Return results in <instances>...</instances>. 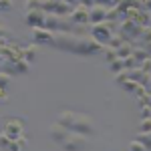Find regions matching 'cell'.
Returning <instances> with one entry per match:
<instances>
[{"label": "cell", "instance_id": "1", "mask_svg": "<svg viewBox=\"0 0 151 151\" xmlns=\"http://www.w3.org/2000/svg\"><path fill=\"white\" fill-rule=\"evenodd\" d=\"M52 47L58 50H67L73 55H97L101 52L103 45L97 42L93 36L87 35H73V32H55Z\"/></svg>", "mask_w": 151, "mask_h": 151}, {"label": "cell", "instance_id": "2", "mask_svg": "<svg viewBox=\"0 0 151 151\" xmlns=\"http://www.w3.org/2000/svg\"><path fill=\"white\" fill-rule=\"evenodd\" d=\"M57 123L69 129L70 133H81V135H95V123L93 119L85 113H75V111H60L57 117Z\"/></svg>", "mask_w": 151, "mask_h": 151}, {"label": "cell", "instance_id": "3", "mask_svg": "<svg viewBox=\"0 0 151 151\" xmlns=\"http://www.w3.org/2000/svg\"><path fill=\"white\" fill-rule=\"evenodd\" d=\"M75 26H77V24L70 20V16H60V14L47 12L45 28H48L50 32H73V35H75Z\"/></svg>", "mask_w": 151, "mask_h": 151}, {"label": "cell", "instance_id": "4", "mask_svg": "<svg viewBox=\"0 0 151 151\" xmlns=\"http://www.w3.org/2000/svg\"><path fill=\"white\" fill-rule=\"evenodd\" d=\"M115 28H117V24L111 22V20H105V22H99V24H91L89 36H93L95 40L101 42V45H107L111 40V36L115 35Z\"/></svg>", "mask_w": 151, "mask_h": 151}, {"label": "cell", "instance_id": "5", "mask_svg": "<svg viewBox=\"0 0 151 151\" xmlns=\"http://www.w3.org/2000/svg\"><path fill=\"white\" fill-rule=\"evenodd\" d=\"M141 24H137L135 20H131V18H125V20H121V22L117 24V28H115V32L123 40H129V42H135V38L139 36L141 32Z\"/></svg>", "mask_w": 151, "mask_h": 151}, {"label": "cell", "instance_id": "6", "mask_svg": "<svg viewBox=\"0 0 151 151\" xmlns=\"http://www.w3.org/2000/svg\"><path fill=\"white\" fill-rule=\"evenodd\" d=\"M2 121H4V129H2V133L8 135L12 141L24 135V119H22V117L8 115V117H4Z\"/></svg>", "mask_w": 151, "mask_h": 151}, {"label": "cell", "instance_id": "7", "mask_svg": "<svg viewBox=\"0 0 151 151\" xmlns=\"http://www.w3.org/2000/svg\"><path fill=\"white\" fill-rule=\"evenodd\" d=\"M0 70H4L10 77H18V75H26L30 70V63H26L24 58H8L0 65Z\"/></svg>", "mask_w": 151, "mask_h": 151}, {"label": "cell", "instance_id": "8", "mask_svg": "<svg viewBox=\"0 0 151 151\" xmlns=\"http://www.w3.org/2000/svg\"><path fill=\"white\" fill-rule=\"evenodd\" d=\"M89 145V139L87 135H81V133H69L67 139L60 143V147L65 151H85Z\"/></svg>", "mask_w": 151, "mask_h": 151}, {"label": "cell", "instance_id": "9", "mask_svg": "<svg viewBox=\"0 0 151 151\" xmlns=\"http://www.w3.org/2000/svg\"><path fill=\"white\" fill-rule=\"evenodd\" d=\"M30 38L35 45H50L52 47V40H55V32H50L48 28H32Z\"/></svg>", "mask_w": 151, "mask_h": 151}, {"label": "cell", "instance_id": "10", "mask_svg": "<svg viewBox=\"0 0 151 151\" xmlns=\"http://www.w3.org/2000/svg\"><path fill=\"white\" fill-rule=\"evenodd\" d=\"M127 81H133V83H137V85L147 87L149 81H151V75H149V73H145L141 67H137V69H129L127 70Z\"/></svg>", "mask_w": 151, "mask_h": 151}, {"label": "cell", "instance_id": "11", "mask_svg": "<svg viewBox=\"0 0 151 151\" xmlns=\"http://www.w3.org/2000/svg\"><path fill=\"white\" fill-rule=\"evenodd\" d=\"M107 12L109 8L107 6H101V4H93L89 8V24H99L107 20Z\"/></svg>", "mask_w": 151, "mask_h": 151}, {"label": "cell", "instance_id": "12", "mask_svg": "<svg viewBox=\"0 0 151 151\" xmlns=\"http://www.w3.org/2000/svg\"><path fill=\"white\" fill-rule=\"evenodd\" d=\"M69 16L75 24H89V6L77 4V6H73V12Z\"/></svg>", "mask_w": 151, "mask_h": 151}, {"label": "cell", "instance_id": "13", "mask_svg": "<svg viewBox=\"0 0 151 151\" xmlns=\"http://www.w3.org/2000/svg\"><path fill=\"white\" fill-rule=\"evenodd\" d=\"M45 18L47 12L45 10H28L26 12V24L32 28H45Z\"/></svg>", "mask_w": 151, "mask_h": 151}, {"label": "cell", "instance_id": "14", "mask_svg": "<svg viewBox=\"0 0 151 151\" xmlns=\"http://www.w3.org/2000/svg\"><path fill=\"white\" fill-rule=\"evenodd\" d=\"M69 133H70L69 129H65L63 125H58V123H55V125L50 127V131H48V135H50V139L55 141V143H58V145H60L63 141L67 139V135H69Z\"/></svg>", "mask_w": 151, "mask_h": 151}, {"label": "cell", "instance_id": "15", "mask_svg": "<svg viewBox=\"0 0 151 151\" xmlns=\"http://www.w3.org/2000/svg\"><path fill=\"white\" fill-rule=\"evenodd\" d=\"M133 48H135V42H129V40H123L119 47L115 48L117 50V57L119 58H127L133 55Z\"/></svg>", "mask_w": 151, "mask_h": 151}, {"label": "cell", "instance_id": "16", "mask_svg": "<svg viewBox=\"0 0 151 151\" xmlns=\"http://www.w3.org/2000/svg\"><path fill=\"white\" fill-rule=\"evenodd\" d=\"M36 55H38V45H28V47H22V58L26 60V63H30L32 65V60L36 58Z\"/></svg>", "mask_w": 151, "mask_h": 151}, {"label": "cell", "instance_id": "17", "mask_svg": "<svg viewBox=\"0 0 151 151\" xmlns=\"http://www.w3.org/2000/svg\"><path fill=\"white\" fill-rule=\"evenodd\" d=\"M147 42H151V28L149 26H143L139 36L135 38V47H145Z\"/></svg>", "mask_w": 151, "mask_h": 151}, {"label": "cell", "instance_id": "18", "mask_svg": "<svg viewBox=\"0 0 151 151\" xmlns=\"http://www.w3.org/2000/svg\"><path fill=\"white\" fill-rule=\"evenodd\" d=\"M26 145H28V139L22 135V137H18V139L10 141V145L6 147V151H24V149H26Z\"/></svg>", "mask_w": 151, "mask_h": 151}, {"label": "cell", "instance_id": "19", "mask_svg": "<svg viewBox=\"0 0 151 151\" xmlns=\"http://www.w3.org/2000/svg\"><path fill=\"white\" fill-rule=\"evenodd\" d=\"M101 52H103V57H105L107 63H111V60H115V58H117V50L113 47H109V45H103Z\"/></svg>", "mask_w": 151, "mask_h": 151}, {"label": "cell", "instance_id": "20", "mask_svg": "<svg viewBox=\"0 0 151 151\" xmlns=\"http://www.w3.org/2000/svg\"><path fill=\"white\" fill-rule=\"evenodd\" d=\"M131 57H133V58H135V60L141 65L145 58H149V55L145 52V48H143V47H135V48H133V55H131Z\"/></svg>", "mask_w": 151, "mask_h": 151}, {"label": "cell", "instance_id": "21", "mask_svg": "<svg viewBox=\"0 0 151 151\" xmlns=\"http://www.w3.org/2000/svg\"><path fill=\"white\" fill-rule=\"evenodd\" d=\"M109 69H111V73L113 75H117V73H121V70H125V65H123V58L117 57L115 60H111L109 63Z\"/></svg>", "mask_w": 151, "mask_h": 151}, {"label": "cell", "instance_id": "22", "mask_svg": "<svg viewBox=\"0 0 151 151\" xmlns=\"http://www.w3.org/2000/svg\"><path fill=\"white\" fill-rule=\"evenodd\" d=\"M42 2L45 0H24V8L28 10H42Z\"/></svg>", "mask_w": 151, "mask_h": 151}, {"label": "cell", "instance_id": "23", "mask_svg": "<svg viewBox=\"0 0 151 151\" xmlns=\"http://www.w3.org/2000/svg\"><path fill=\"white\" fill-rule=\"evenodd\" d=\"M10 81H12V77L10 75H6L4 70H0V89H8V85H10Z\"/></svg>", "mask_w": 151, "mask_h": 151}, {"label": "cell", "instance_id": "24", "mask_svg": "<svg viewBox=\"0 0 151 151\" xmlns=\"http://www.w3.org/2000/svg\"><path fill=\"white\" fill-rule=\"evenodd\" d=\"M139 133H151V117H145V119H141Z\"/></svg>", "mask_w": 151, "mask_h": 151}, {"label": "cell", "instance_id": "25", "mask_svg": "<svg viewBox=\"0 0 151 151\" xmlns=\"http://www.w3.org/2000/svg\"><path fill=\"white\" fill-rule=\"evenodd\" d=\"M14 8V0H0V12H10Z\"/></svg>", "mask_w": 151, "mask_h": 151}, {"label": "cell", "instance_id": "26", "mask_svg": "<svg viewBox=\"0 0 151 151\" xmlns=\"http://www.w3.org/2000/svg\"><path fill=\"white\" fill-rule=\"evenodd\" d=\"M129 151H147V147H145L141 141L135 139V141H131V143H129Z\"/></svg>", "mask_w": 151, "mask_h": 151}, {"label": "cell", "instance_id": "27", "mask_svg": "<svg viewBox=\"0 0 151 151\" xmlns=\"http://www.w3.org/2000/svg\"><path fill=\"white\" fill-rule=\"evenodd\" d=\"M95 4H101V6H107V8H115L119 4V0H95Z\"/></svg>", "mask_w": 151, "mask_h": 151}, {"label": "cell", "instance_id": "28", "mask_svg": "<svg viewBox=\"0 0 151 151\" xmlns=\"http://www.w3.org/2000/svg\"><path fill=\"white\" fill-rule=\"evenodd\" d=\"M137 101H139L141 107H151V93H145L143 97H139Z\"/></svg>", "mask_w": 151, "mask_h": 151}, {"label": "cell", "instance_id": "29", "mask_svg": "<svg viewBox=\"0 0 151 151\" xmlns=\"http://www.w3.org/2000/svg\"><path fill=\"white\" fill-rule=\"evenodd\" d=\"M121 42H123V38H121V36H119V35H117V32H115V35L111 36V40H109L107 45H109V47H113V48H117V47H119V45H121Z\"/></svg>", "mask_w": 151, "mask_h": 151}, {"label": "cell", "instance_id": "30", "mask_svg": "<svg viewBox=\"0 0 151 151\" xmlns=\"http://www.w3.org/2000/svg\"><path fill=\"white\" fill-rule=\"evenodd\" d=\"M121 87L127 91V93H133L135 89H137V83H133V81H125V83H121Z\"/></svg>", "mask_w": 151, "mask_h": 151}, {"label": "cell", "instance_id": "31", "mask_svg": "<svg viewBox=\"0 0 151 151\" xmlns=\"http://www.w3.org/2000/svg\"><path fill=\"white\" fill-rule=\"evenodd\" d=\"M8 36H10V30H8V26H6L4 22H0V38L8 40Z\"/></svg>", "mask_w": 151, "mask_h": 151}, {"label": "cell", "instance_id": "32", "mask_svg": "<svg viewBox=\"0 0 151 151\" xmlns=\"http://www.w3.org/2000/svg\"><path fill=\"white\" fill-rule=\"evenodd\" d=\"M10 137H8V135H4V133H0V147H2V149H6V147H8V145H10Z\"/></svg>", "mask_w": 151, "mask_h": 151}, {"label": "cell", "instance_id": "33", "mask_svg": "<svg viewBox=\"0 0 151 151\" xmlns=\"http://www.w3.org/2000/svg\"><path fill=\"white\" fill-rule=\"evenodd\" d=\"M139 67H141L143 70H145V73H149V75H151V57H149V58H145V60L141 63Z\"/></svg>", "mask_w": 151, "mask_h": 151}, {"label": "cell", "instance_id": "34", "mask_svg": "<svg viewBox=\"0 0 151 151\" xmlns=\"http://www.w3.org/2000/svg\"><path fill=\"white\" fill-rule=\"evenodd\" d=\"M151 117V107H141V119Z\"/></svg>", "mask_w": 151, "mask_h": 151}, {"label": "cell", "instance_id": "35", "mask_svg": "<svg viewBox=\"0 0 151 151\" xmlns=\"http://www.w3.org/2000/svg\"><path fill=\"white\" fill-rule=\"evenodd\" d=\"M6 101H8V95L4 89H0V103H6Z\"/></svg>", "mask_w": 151, "mask_h": 151}, {"label": "cell", "instance_id": "36", "mask_svg": "<svg viewBox=\"0 0 151 151\" xmlns=\"http://www.w3.org/2000/svg\"><path fill=\"white\" fill-rule=\"evenodd\" d=\"M143 10L151 12V0H143Z\"/></svg>", "mask_w": 151, "mask_h": 151}, {"label": "cell", "instance_id": "37", "mask_svg": "<svg viewBox=\"0 0 151 151\" xmlns=\"http://www.w3.org/2000/svg\"><path fill=\"white\" fill-rule=\"evenodd\" d=\"M79 4H85V6H89V8H91V6L95 4V0H79Z\"/></svg>", "mask_w": 151, "mask_h": 151}, {"label": "cell", "instance_id": "38", "mask_svg": "<svg viewBox=\"0 0 151 151\" xmlns=\"http://www.w3.org/2000/svg\"><path fill=\"white\" fill-rule=\"evenodd\" d=\"M63 2H67L70 6H77V4H79V0H63Z\"/></svg>", "mask_w": 151, "mask_h": 151}, {"label": "cell", "instance_id": "39", "mask_svg": "<svg viewBox=\"0 0 151 151\" xmlns=\"http://www.w3.org/2000/svg\"><path fill=\"white\" fill-rule=\"evenodd\" d=\"M143 48H145V52H147V55H149V57H151V42H147V45H145V47H143Z\"/></svg>", "mask_w": 151, "mask_h": 151}, {"label": "cell", "instance_id": "40", "mask_svg": "<svg viewBox=\"0 0 151 151\" xmlns=\"http://www.w3.org/2000/svg\"><path fill=\"white\" fill-rule=\"evenodd\" d=\"M147 26H149V28H151V18H149V24H147Z\"/></svg>", "mask_w": 151, "mask_h": 151}]
</instances>
